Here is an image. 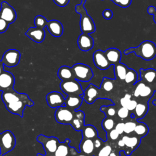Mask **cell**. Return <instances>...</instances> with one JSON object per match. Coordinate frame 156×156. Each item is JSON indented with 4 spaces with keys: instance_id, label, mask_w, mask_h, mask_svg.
Instances as JSON below:
<instances>
[{
    "instance_id": "obj_1",
    "label": "cell",
    "mask_w": 156,
    "mask_h": 156,
    "mask_svg": "<svg viewBox=\"0 0 156 156\" xmlns=\"http://www.w3.org/2000/svg\"><path fill=\"white\" fill-rule=\"evenodd\" d=\"M1 98L6 109L12 114L23 116V111L26 106L32 107L34 102L26 93H21L14 89L2 93Z\"/></svg>"
},
{
    "instance_id": "obj_2",
    "label": "cell",
    "mask_w": 156,
    "mask_h": 156,
    "mask_svg": "<svg viewBox=\"0 0 156 156\" xmlns=\"http://www.w3.org/2000/svg\"><path fill=\"white\" fill-rule=\"evenodd\" d=\"M130 53H134L143 60H151L156 56V45L151 41L145 40L137 47H131L124 51V54L126 55Z\"/></svg>"
},
{
    "instance_id": "obj_3",
    "label": "cell",
    "mask_w": 156,
    "mask_h": 156,
    "mask_svg": "<svg viewBox=\"0 0 156 156\" xmlns=\"http://www.w3.org/2000/svg\"><path fill=\"white\" fill-rule=\"evenodd\" d=\"M83 4L81 2L80 4L76 5L75 10L77 13L80 15V28L81 31L83 34H90L95 32L96 27L93 19L88 15Z\"/></svg>"
},
{
    "instance_id": "obj_4",
    "label": "cell",
    "mask_w": 156,
    "mask_h": 156,
    "mask_svg": "<svg viewBox=\"0 0 156 156\" xmlns=\"http://www.w3.org/2000/svg\"><path fill=\"white\" fill-rule=\"evenodd\" d=\"M74 78L80 82H89L93 76L91 68L83 63H76L72 67Z\"/></svg>"
},
{
    "instance_id": "obj_5",
    "label": "cell",
    "mask_w": 156,
    "mask_h": 156,
    "mask_svg": "<svg viewBox=\"0 0 156 156\" xmlns=\"http://www.w3.org/2000/svg\"><path fill=\"white\" fill-rule=\"evenodd\" d=\"M16 139L13 133L9 130L1 133L0 136V156L10 152L15 147Z\"/></svg>"
},
{
    "instance_id": "obj_6",
    "label": "cell",
    "mask_w": 156,
    "mask_h": 156,
    "mask_svg": "<svg viewBox=\"0 0 156 156\" xmlns=\"http://www.w3.org/2000/svg\"><path fill=\"white\" fill-rule=\"evenodd\" d=\"M37 141L43 145V147L45 151V155L48 156H54V154L60 143L56 137L46 136L42 134L37 136Z\"/></svg>"
},
{
    "instance_id": "obj_7",
    "label": "cell",
    "mask_w": 156,
    "mask_h": 156,
    "mask_svg": "<svg viewBox=\"0 0 156 156\" xmlns=\"http://www.w3.org/2000/svg\"><path fill=\"white\" fill-rule=\"evenodd\" d=\"M60 88L62 91L68 95H83V90L79 82L75 79L62 81L60 83Z\"/></svg>"
},
{
    "instance_id": "obj_8",
    "label": "cell",
    "mask_w": 156,
    "mask_h": 156,
    "mask_svg": "<svg viewBox=\"0 0 156 156\" xmlns=\"http://www.w3.org/2000/svg\"><path fill=\"white\" fill-rule=\"evenodd\" d=\"M54 116L58 123L62 124H71L74 117V111L65 106H61L57 108Z\"/></svg>"
},
{
    "instance_id": "obj_9",
    "label": "cell",
    "mask_w": 156,
    "mask_h": 156,
    "mask_svg": "<svg viewBox=\"0 0 156 156\" xmlns=\"http://www.w3.org/2000/svg\"><path fill=\"white\" fill-rule=\"evenodd\" d=\"M21 57L20 52L15 49H10L3 54L1 62L4 65L9 68L16 66L20 62Z\"/></svg>"
},
{
    "instance_id": "obj_10",
    "label": "cell",
    "mask_w": 156,
    "mask_h": 156,
    "mask_svg": "<svg viewBox=\"0 0 156 156\" xmlns=\"http://www.w3.org/2000/svg\"><path fill=\"white\" fill-rule=\"evenodd\" d=\"M0 18L5 20L9 24L15 22L16 19L15 10L6 1H2L1 4Z\"/></svg>"
},
{
    "instance_id": "obj_11",
    "label": "cell",
    "mask_w": 156,
    "mask_h": 156,
    "mask_svg": "<svg viewBox=\"0 0 156 156\" xmlns=\"http://www.w3.org/2000/svg\"><path fill=\"white\" fill-rule=\"evenodd\" d=\"M46 99L48 105L52 108H58L61 106H65L63 96L58 91H51L47 94Z\"/></svg>"
},
{
    "instance_id": "obj_12",
    "label": "cell",
    "mask_w": 156,
    "mask_h": 156,
    "mask_svg": "<svg viewBox=\"0 0 156 156\" xmlns=\"http://www.w3.org/2000/svg\"><path fill=\"white\" fill-rule=\"evenodd\" d=\"M93 60L96 67L101 70H105L111 66L105 56L104 51L100 49L96 50L93 53Z\"/></svg>"
},
{
    "instance_id": "obj_13",
    "label": "cell",
    "mask_w": 156,
    "mask_h": 156,
    "mask_svg": "<svg viewBox=\"0 0 156 156\" xmlns=\"http://www.w3.org/2000/svg\"><path fill=\"white\" fill-rule=\"evenodd\" d=\"M14 84L15 77L11 73L4 71L0 74V91L3 92L13 89Z\"/></svg>"
},
{
    "instance_id": "obj_14",
    "label": "cell",
    "mask_w": 156,
    "mask_h": 156,
    "mask_svg": "<svg viewBox=\"0 0 156 156\" xmlns=\"http://www.w3.org/2000/svg\"><path fill=\"white\" fill-rule=\"evenodd\" d=\"M77 45L80 50L86 52L93 48L94 40L89 34L82 33L77 38Z\"/></svg>"
},
{
    "instance_id": "obj_15",
    "label": "cell",
    "mask_w": 156,
    "mask_h": 156,
    "mask_svg": "<svg viewBox=\"0 0 156 156\" xmlns=\"http://www.w3.org/2000/svg\"><path fill=\"white\" fill-rule=\"evenodd\" d=\"M99 88L94 85L90 84L85 90H83L82 99L88 104H92L98 97Z\"/></svg>"
},
{
    "instance_id": "obj_16",
    "label": "cell",
    "mask_w": 156,
    "mask_h": 156,
    "mask_svg": "<svg viewBox=\"0 0 156 156\" xmlns=\"http://www.w3.org/2000/svg\"><path fill=\"white\" fill-rule=\"evenodd\" d=\"M25 35L32 41L38 43H40L44 39L45 32L43 29L32 27L26 32Z\"/></svg>"
},
{
    "instance_id": "obj_17",
    "label": "cell",
    "mask_w": 156,
    "mask_h": 156,
    "mask_svg": "<svg viewBox=\"0 0 156 156\" xmlns=\"http://www.w3.org/2000/svg\"><path fill=\"white\" fill-rule=\"evenodd\" d=\"M46 27L49 32L55 37H60L63 32L62 24L56 20L48 21Z\"/></svg>"
},
{
    "instance_id": "obj_18",
    "label": "cell",
    "mask_w": 156,
    "mask_h": 156,
    "mask_svg": "<svg viewBox=\"0 0 156 156\" xmlns=\"http://www.w3.org/2000/svg\"><path fill=\"white\" fill-rule=\"evenodd\" d=\"M83 95H68L65 98V107L70 110L74 111L79 108L82 103Z\"/></svg>"
},
{
    "instance_id": "obj_19",
    "label": "cell",
    "mask_w": 156,
    "mask_h": 156,
    "mask_svg": "<svg viewBox=\"0 0 156 156\" xmlns=\"http://www.w3.org/2000/svg\"><path fill=\"white\" fill-rule=\"evenodd\" d=\"M104 53L111 65H115L120 62L121 58V52L118 49L115 48H108L104 51Z\"/></svg>"
},
{
    "instance_id": "obj_20",
    "label": "cell",
    "mask_w": 156,
    "mask_h": 156,
    "mask_svg": "<svg viewBox=\"0 0 156 156\" xmlns=\"http://www.w3.org/2000/svg\"><path fill=\"white\" fill-rule=\"evenodd\" d=\"M156 79V70L153 68H148L144 69L141 68L140 69V80L144 83H152Z\"/></svg>"
},
{
    "instance_id": "obj_21",
    "label": "cell",
    "mask_w": 156,
    "mask_h": 156,
    "mask_svg": "<svg viewBox=\"0 0 156 156\" xmlns=\"http://www.w3.org/2000/svg\"><path fill=\"white\" fill-rule=\"evenodd\" d=\"M84 122V113L82 111H74V117L71 125L76 130H80L83 129Z\"/></svg>"
},
{
    "instance_id": "obj_22",
    "label": "cell",
    "mask_w": 156,
    "mask_h": 156,
    "mask_svg": "<svg viewBox=\"0 0 156 156\" xmlns=\"http://www.w3.org/2000/svg\"><path fill=\"white\" fill-rule=\"evenodd\" d=\"M57 76L62 81L74 79L73 73L71 68L63 65L59 68L57 71Z\"/></svg>"
},
{
    "instance_id": "obj_23",
    "label": "cell",
    "mask_w": 156,
    "mask_h": 156,
    "mask_svg": "<svg viewBox=\"0 0 156 156\" xmlns=\"http://www.w3.org/2000/svg\"><path fill=\"white\" fill-rule=\"evenodd\" d=\"M113 69L115 78L121 80H124L127 71L128 69L127 66L119 62L114 65Z\"/></svg>"
},
{
    "instance_id": "obj_24",
    "label": "cell",
    "mask_w": 156,
    "mask_h": 156,
    "mask_svg": "<svg viewBox=\"0 0 156 156\" xmlns=\"http://www.w3.org/2000/svg\"><path fill=\"white\" fill-rule=\"evenodd\" d=\"M79 147L81 151L85 154H91L94 149L93 141L91 139H83Z\"/></svg>"
},
{
    "instance_id": "obj_25",
    "label": "cell",
    "mask_w": 156,
    "mask_h": 156,
    "mask_svg": "<svg viewBox=\"0 0 156 156\" xmlns=\"http://www.w3.org/2000/svg\"><path fill=\"white\" fill-rule=\"evenodd\" d=\"M69 140L66 139L63 143H59L54 156H68L69 154Z\"/></svg>"
},
{
    "instance_id": "obj_26",
    "label": "cell",
    "mask_w": 156,
    "mask_h": 156,
    "mask_svg": "<svg viewBox=\"0 0 156 156\" xmlns=\"http://www.w3.org/2000/svg\"><path fill=\"white\" fill-rule=\"evenodd\" d=\"M83 139H93L97 136L98 132L94 127L91 125H87L82 129Z\"/></svg>"
},
{
    "instance_id": "obj_27",
    "label": "cell",
    "mask_w": 156,
    "mask_h": 156,
    "mask_svg": "<svg viewBox=\"0 0 156 156\" xmlns=\"http://www.w3.org/2000/svg\"><path fill=\"white\" fill-rule=\"evenodd\" d=\"M122 141H124L125 146L132 149V150L135 149L138 144H140V140L136 136H129L127 135H124L122 138Z\"/></svg>"
},
{
    "instance_id": "obj_28",
    "label": "cell",
    "mask_w": 156,
    "mask_h": 156,
    "mask_svg": "<svg viewBox=\"0 0 156 156\" xmlns=\"http://www.w3.org/2000/svg\"><path fill=\"white\" fill-rule=\"evenodd\" d=\"M138 80V76L136 71L133 69L128 68L125 78L124 81L127 84H135Z\"/></svg>"
},
{
    "instance_id": "obj_29",
    "label": "cell",
    "mask_w": 156,
    "mask_h": 156,
    "mask_svg": "<svg viewBox=\"0 0 156 156\" xmlns=\"http://www.w3.org/2000/svg\"><path fill=\"white\" fill-rule=\"evenodd\" d=\"M134 110L137 119H141L146 114L148 110V106L144 103H138Z\"/></svg>"
},
{
    "instance_id": "obj_30",
    "label": "cell",
    "mask_w": 156,
    "mask_h": 156,
    "mask_svg": "<svg viewBox=\"0 0 156 156\" xmlns=\"http://www.w3.org/2000/svg\"><path fill=\"white\" fill-rule=\"evenodd\" d=\"M113 80L114 79H109L106 77H103L101 85V89L106 92L111 91L114 87Z\"/></svg>"
},
{
    "instance_id": "obj_31",
    "label": "cell",
    "mask_w": 156,
    "mask_h": 156,
    "mask_svg": "<svg viewBox=\"0 0 156 156\" xmlns=\"http://www.w3.org/2000/svg\"><path fill=\"white\" fill-rule=\"evenodd\" d=\"M149 129L146 124L143 122H138L136 124L134 132L138 136L142 137L144 136L148 133Z\"/></svg>"
},
{
    "instance_id": "obj_32",
    "label": "cell",
    "mask_w": 156,
    "mask_h": 156,
    "mask_svg": "<svg viewBox=\"0 0 156 156\" xmlns=\"http://www.w3.org/2000/svg\"><path fill=\"white\" fill-rule=\"evenodd\" d=\"M47 23V20L42 15H37L34 18V24L37 28L44 29V28L46 27Z\"/></svg>"
},
{
    "instance_id": "obj_33",
    "label": "cell",
    "mask_w": 156,
    "mask_h": 156,
    "mask_svg": "<svg viewBox=\"0 0 156 156\" xmlns=\"http://www.w3.org/2000/svg\"><path fill=\"white\" fill-rule=\"evenodd\" d=\"M102 126L105 130H111L114 127L115 121L112 118H105L102 122Z\"/></svg>"
},
{
    "instance_id": "obj_34",
    "label": "cell",
    "mask_w": 156,
    "mask_h": 156,
    "mask_svg": "<svg viewBox=\"0 0 156 156\" xmlns=\"http://www.w3.org/2000/svg\"><path fill=\"white\" fill-rule=\"evenodd\" d=\"M154 93V90L147 85H146L145 87L142 90L140 96L141 98H150L152 96Z\"/></svg>"
},
{
    "instance_id": "obj_35",
    "label": "cell",
    "mask_w": 156,
    "mask_h": 156,
    "mask_svg": "<svg viewBox=\"0 0 156 156\" xmlns=\"http://www.w3.org/2000/svg\"><path fill=\"white\" fill-rule=\"evenodd\" d=\"M136 85L134 91H133V95H134L135 97L138 98V97L140 96V94L142 90L143 89V88L145 87V85L146 84L141 80L137 81L136 82Z\"/></svg>"
},
{
    "instance_id": "obj_36",
    "label": "cell",
    "mask_w": 156,
    "mask_h": 156,
    "mask_svg": "<svg viewBox=\"0 0 156 156\" xmlns=\"http://www.w3.org/2000/svg\"><path fill=\"white\" fill-rule=\"evenodd\" d=\"M136 126V122L133 121H128L124 123V132L129 134L134 131V129Z\"/></svg>"
},
{
    "instance_id": "obj_37",
    "label": "cell",
    "mask_w": 156,
    "mask_h": 156,
    "mask_svg": "<svg viewBox=\"0 0 156 156\" xmlns=\"http://www.w3.org/2000/svg\"><path fill=\"white\" fill-rule=\"evenodd\" d=\"M101 110L104 113L106 112V113L110 116H113L116 114V110L113 105L109 106H102Z\"/></svg>"
},
{
    "instance_id": "obj_38",
    "label": "cell",
    "mask_w": 156,
    "mask_h": 156,
    "mask_svg": "<svg viewBox=\"0 0 156 156\" xmlns=\"http://www.w3.org/2000/svg\"><path fill=\"white\" fill-rule=\"evenodd\" d=\"M112 151V147L110 145H106L99 151L98 153V156H109Z\"/></svg>"
},
{
    "instance_id": "obj_39",
    "label": "cell",
    "mask_w": 156,
    "mask_h": 156,
    "mask_svg": "<svg viewBox=\"0 0 156 156\" xmlns=\"http://www.w3.org/2000/svg\"><path fill=\"white\" fill-rule=\"evenodd\" d=\"M114 4L116 5L122 7V8H126L129 7L131 2L132 0H112Z\"/></svg>"
},
{
    "instance_id": "obj_40",
    "label": "cell",
    "mask_w": 156,
    "mask_h": 156,
    "mask_svg": "<svg viewBox=\"0 0 156 156\" xmlns=\"http://www.w3.org/2000/svg\"><path fill=\"white\" fill-rule=\"evenodd\" d=\"M129 110L127 108L123 107L119 108L117 112L118 117L121 119L126 118L129 116Z\"/></svg>"
},
{
    "instance_id": "obj_41",
    "label": "cell",
    "mask_w": 156,
    "mask_h": 156,
    "mask_svg": "<svg viewBox=\"0 0 156 156\" xmlns=\"http://www.w3.org/2000/svg\"><path fill=\"white\" fill-rule=\"evenodd\" d=\"M131 98H132L131 94H128V93L124 95V96L122 97V98H121V99H120V104L121 105V106L126 108L128 104L129 103L130 101L131 100Z\"/></svg>"
},
{
    "instance_id": "obj_42",
    "label": "cell",
    "mask_w": 156,
    "mask_h": 156,
    "mask_svg": "<svg viewBox=\"0 0 156 156\" xmlns=\"http://www.w3.org/2000/svg\"><path fill=\"white\" fill-rule=\"evenodd\" d=\"M9 26V24L7 22L0 18V34L5 32L8 29Z\"/></svg>"
},
{
    "instance_id": "obj_43",
    "label": "cell",
    "mask_w": 156,
    "mask_h": 156,
    "mask_svg": "<svg viewBox=\"0 0 156 156\" xmlns=\"http://www.w3.org/2000/svg\"><path fill=\"white\" fill-rule=\"evenodd\" d=\"M147 12L149 14L153 15L154 21L156 24V9H155V7L153 5L149 6L147 9Z\"/></svg>"
},
{
    "instance_id": "obj_44",
    "label": "cell",
    "mask_w": 156,
    "mask_h": 156,
    "mask_svg": "<svg viewBox=\"0 0 156 156\" xmlns=\"http://www.w3.org/2000/svg\"><path fill=\"white\" fill-rule=\"evenodd\" d=\"M102 16L105 20H110L113 16V12L108 9H105L102 12Z\"/></svg>"
},
{
    "instance_id": "obj_45",
    "label": "cell",
    "mask_w": 156,
    "mask_h": 156,
    "mask_svg": "<svg viewBox=\"0 0 156 156\" xmlns=\"http://www.w3.org/2000/svg\"><path fill=\"white\" fill-rule=\"evenodd\" d=\"M124 123L119 122L116 125L115 129L118 132L119 135H121L124 133Z\"/></svg>"
},
{
    "instance_id": "obj_46",
    "label": "cell",
    "mask_w": 156,
    "mask_h": 156,
    "mask_svg": "<svg viewBox=\"0 0 156 156\" xmlns=\"http://www.w3.org/2000/svg\"><path fill=\"white\" fill-rule=\"evenodd\" d=\"M109 135H110V138L112 140H116L118 138V137L119 136V134L118 133V132L115 129H113L110 131Z\"/></svg>"
},
{
    "instance_id": "obj_47",
    "label": "cell",
    "mask_w": 156,
    "mask_h": 156,
    "mask_svg": "<svg viewBox=\"0 0 156 156\" xmlns=\"http://www.w3.org/2000/svg\"><path fill=\"white\" fill-rule=\"evenodd\" d=\"M137 104L138 103H137V102L135 100H132L131 99L129 103L128 104L126 108H127L129 111H132V110H133L135 108Z\"/></svg>"
},
{
    "instance_id": "obj_48",
    "label": "cell",
    "mask_w": 156,
    "mask_h": 156,
    "mask_svg": "<svg viewBox=\"0 0 156 156\" xmlns=\"http://www.w3.org/2000/svg\"><path fill=\"white\" fill-rule=\"evenodd\" d=\"M54 2L59 7H65L69 2V0H53Z\"/></svg>"
},
{
    "instance_id": "obj_49",
    "label": "cell",
    "mask_w": 156,
    "mask_h": 156,
    "mask_svg": "<svg viewBox=\"0 0 156 156\" xmlns=\"http://www.w3.org/2000/svg\"><path fill=\"white\" fill-rule=\"evenodd\" d=\"M94 143V146L96 148H99L101 146V141L99 139H96L94 141H93Z\"/></svg>"
},
{
    "instance_id": "obj_50",
    "label": "cell",
    "mask_w": 156,
    "mask_h": 156,
    "mask_svg": "<svg viewBox=\"0 0 156 156\" xmlns=\"http://www.w3.org/2000/svg\"><path fill=\"white\" fill-rule=\"evenodd\" d=\"M118 146H119V147H124V146H125V144H124V141H122V139H121V140H119L118 141Z\"/></svg>"
},
{
    "instance_id": "obj_51",
    "label": "cell",
    "mask_w": 156,
    "mask_h": 156,
    "mask_svg": "<svg viewBox=\"0 0 156 156\" xmlns=\"http://www.w3.org/2000/svg\"><path fill=\"white\" fill-rule=\"evenodd\" d=\"M4 65L2 64V63L1 62V61H0V74L4 72Z\"/></svg>"
},
{
    "instance_id": "obj_52",
    "label": "cell",
    "mask_w": 156,
    "mask_h": 156,
    "mask_svg": "<svg viewBox=\"0 0 156 156\" xmlns=\"http://www.w3.org/2000/svg\"><path fill=\"white\" fill-rule=\"evenodd\" d=\"M109 156H116V154L115 152H111Z\"/></svg>"
},
{
    "instance_id": "obj_53",
    "label": "cell",
    "mask_w": 156,
    "mask_h": 156,
    "mask_svg": "<svg viewBox=\"0 0 156 156\" xmlns=\"http://www.w3.org/2000/svg\"><path fill=\"white\" fill-rule=\"evenodd\" d=\"M37 156H48V155H46L45 154H44V155H42V154H37Z\"/></svg>"
},
{
    "instance_id": "obj_54",
    "label": "cell",
    "mask_w": 156,
    "mask_h": 156,
    "mask_svg": "<svg viewBox=\"0 0 156 156\" xmlns=\"http://www.w3.org/2000/svg\"><path fill=\"white\" fill-rule=\"evenodd\" d=\"M153 104L156 105V100H154V101H153Z\"/></svg>"
},
{
    "instance_id": "obj_55",
    "label": "cell",
    "mask_w": 156,
    "mask_h": 156,
    "mask_svg": "<svg viewBox=\"0 0 156 156\" xmlns=\"http://www.w3.org/2000/svg\"><path fill=\"white\" fill-rule=\"evenodd\" d=\"M76 156H87L86 155H76Z\"/></svg>"
},
{
    "instance_id": "obj_56",
    "label": "cell",
    "mask_w": 156,
    "mask_h": 156,
    "mask_svg": "<svg viewBox=\"0 0 156 156\" xmlns=\"http://www.w3.org/2000/svg\"><path fill=\"white\" fill-rule=\"evenodd\" d=\"M154 90L156 91V84H155V88H154Z\"/></svg>"
},
{
    "instance_id": "obj_57",
    "label": "cell",
    "mask_w": 156,
    "mask_h": 156,
    "mask_svg": "<svg viewBox=\"0 0 156 156\" xmlns=\"http://www.w3.org/2000/svg\"><path fill=\"white\" fill-rule=\"evenodd\" d=\"M0 136H1V133H0Z\"/></svg>"
},
{
    "instance_id": "obj_58",
    "label": "cell",
    "mask_w": 156,
    "mask_h": 156,
    "mask_svg": "<svg viewBox=\"0 0 156 156\" xmlns=\"http://www.w3.org/2000/svg\"><path fill=\"white\" fill-rule=\"evenodd\" d=\"M80 1H81V0H80Z\"/></svg>"
}]
</instances>
